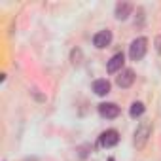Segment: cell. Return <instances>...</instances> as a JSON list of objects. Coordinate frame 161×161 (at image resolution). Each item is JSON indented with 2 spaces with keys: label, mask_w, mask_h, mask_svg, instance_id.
I'll return each instance as SVG.
<instances>
[{
  "label": "cell",
  "mask_w": 161,
  "mask_h": 161,
  "mask_svg": "<svg viewBox=\"0 0 161 161\" xmlns=\"http://www.w3.org/2000/svg\"><path fill=\"white\" fill-rule=\"evenodd\" d=\"M155 49H157V53H161V36L155 38Z\"/></svg>",
  "instance_id": "8fae6325"
},
{
  "label": "cell",
  "mask_w": 161,
  "mask_h": 161,
  "mask_svg": "<svg viewBox=\"0 0 161 161\" xmlns=\"http://www.w3.org/2000/svg\"><path fill=\"white\" fill-rule=\"evenodd\" d=\"M93 91L99 97L108 95L110 93V82H108V80H95V82H93Z\"/></svg>",
  "instance_id": "9c48e42d"
},
{
  "label": "cell",
  "mask_w": 161,
  "mask_h": 161,
  "mask_svg": "<svg viewBox=\"0 0 161 161\" xmlns=\"http://www.w3.org/2000/svg\"><path fill=\"white\" fill-rule=\"evenodd\" d=\"M146 49H148V40L144 36L135 38L131 42V46H129V57H131V61H140L146 55Z\"/></svg>",
  "instance_id": "6da1fadb"
},
{
  "label": "cell",
  "mask_w": 161,
  "mask_h": 161,
  "mask_svg": "<svg viewBox=\"0 0 161 161\" xmlns=\"http://www.w3.org/2000/svg\"><path fill=\"white\" fill-rule=\"evenodd\" d=\"M119 142V133L116 131V129H108V131H104L101 136H99V144L103 146V148H112V146H116Z\"/></svg>",
  "instance_id": "3957f363"
},
{
  "label": "cell",
  "mask_w": 161,
  "mask_h": 161,
  "mask_svg": "<svg viewBox=\"0 0 161 161\" xmlns=\"http://www.w3.org/2000/svg\"><path fill=\"white\" fill-rule=\"evenodd\" d=\"M150 135H152V123L150 121H140V125L135 131V146H136V150H142L146 146Z\"/></svg>",
  "instance_id": "7a4b0ae2"
},
{
  "label": "cell",
  "mask_w": 161,
  "mask_h": 161,
  "mask_svg": "<svg viewBox=\"0 0 161 161\" xmlns=\"http://www.w3.org/2000/svg\"><path fill=\"white\" fill-rule=\"evenodd\" d=\"M144 110H146V108H144V104L136 101V103H133V104H131L129 114H131V118H140V116L144 114Z\"/></svg>",
  "instance_id": "30bf717a"
},
{
  "label": "cell",
  "mask_w": 161,
  "mask_h": 161,
  "mask_svg": "<svg viewBox=\"0 0 161 161\" xmlns=\"http://www.w3.org/2000/svg\"><path fill=\"white\" fill-rule=\"evenodd\" d=\"M131 12H133V6H131L129 2H119V4H116V19L125 21V19L131 15Z\"/></svg>",
  "instance_id": "ba28073f"
},
{
  "label": "cell",
  "mask_w": 161,
  "mask_h": 161,
  "mask_svg": "<svg viewBox=\"0 0 161 161\" xmlns=\"http://www.w3.org/2000/svg\"><path fill=\"white\" fill-rule=\"evenodd\" d=\"M99 114L106 119H114L119 116V106L116 103H103V104H99Z\"/></svg>",
  "instance_id": "277c9868"
},
{
  "label": "cell",
  "mask_w": 161,
  "mask_h": 161,
  "mask_svg": "<svg viewBox=\"0 0 161 161\" xmlns=\"http://www.w3.org/2000/svg\"><path fill=\"white\" fill-rule=\"evenodd\" d=\"M110 42H112V32H110L108 29H106V31H99V32L93 36V46L99 47V49L110 46Z\"/></svg>",
  "instance_id": "8992f818"
},
{
  "label": "cell",
  "mask_w": 161,
  "mask_h": 161,
  "mask_svg": "<svg viewBox=\"0 0 161 161\" xmlns=\"http://www.w3.org/2000/svg\"><path fill=\"white\" fill-rule=\"evenodd\" d=\"M123 63H125V55H123V53H116V55H114V57L108 61V64H106V70H108L110 74H114V72L121 70Z\"/></svg>",
  "instance_id": "52a82bcc"
},
{
  "label": "cell",
  "mask_w": 161,
  "mask_h": 161,
  "mask_svg": "<svg viewBox=\"0 0 161 161\" xmlns=\"http://www.w3.org/2000/svg\"><path fill=\"white\" fill-rule=\"evenodd\" d=\"M108 161H116V159H114V157H110V159H108Z\"/></svg>",
  "instance_id": "7c38bea8"
},
{
  "label": "cell",
  "mask_w": 161,
  "mask_h": 161,
  "mask_svg": "<svg viewBox=\"0 0 161 161\" xmlns=\"http://www.w3.org/2000/svg\"><path fill=\"white\" fill-rule=\"evenodd\" d=\"M133 82H135V72H133L131 68H125V70H121V72H119V76L116 78V84H118L121 89H127V87H131V86H133Z\"/></svg>",
  "instance_id": "5b68a950"
}]
</instances>
